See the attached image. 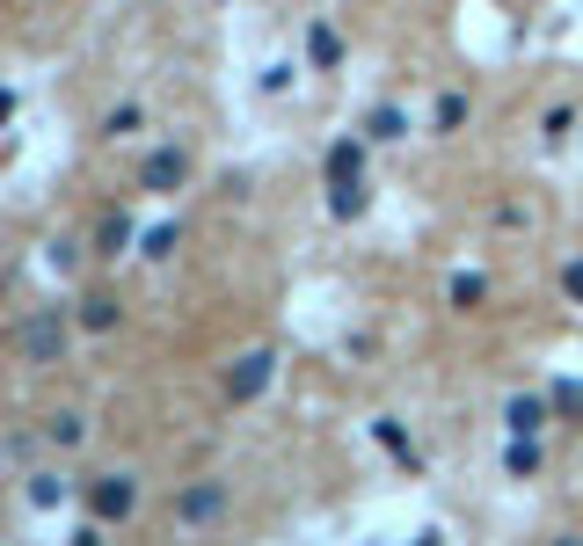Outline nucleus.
Here are the masks:
<instances>
[{"instance_id": "obj_1", "label": "nucleus", "mask_w": 583, "mask_h": 546, "mask_svg": "<svg viewBox=\"0 0 583 546\" xmlns=\"http://www.w3.org/2000/svg\"><path fill=\"white\" fill-rule=\"evenodd\" d=\"M190 183V153L183 146H161V153H146V167H139V190H153V197H175Z\"/></svg>"}, {"instance_id": "obj_2", "label": "nucleus", "mask_w": 583, "mask_h": 546, "mask_svg": "<svg viewBox=\"0 0 583 546\" xmlns=\"http://www.w3.org/2000/svg\"><path fill=\"white\" fill-rule=\"evenodd\" d=\"M132 502H139L132 474H96V488H88V518H96V524H110V518H132Z\"/></svg>"}, {"instance_id": "obj_3", "label": "nucleus", "mask_w": 583, "mask_h": 546, "mask_svg": "<svg viewBox=\"0 0 583 546\" xmlns=\"http://www.w3.org/2000/svg\"><path fill=\"white\" fill-rule=\"evenodd\" d=\"M219 510H226V488H219V481H197V488L175 496V518H183V524H212Z\"/></svg>"}, {"instance_id": "obj_4", "label": "nucleus", "mask_w": 583, "mask_h": 546, "mask_svg": "<svg viewBox=\"0 0 583 546\" xmlns=\"http://www.w3.org/2000/svg\"><path fill=\"white\" fill-rule=\"evenodd\" d=\"M59 343H66V313H59V307H45V313H37V321L23 328V350L37 357V364H45V357L59 350Z\"/></svg>"}, {"instance_id": "obj_5", "label": "nucleus", "mask_w": 583, "mask_h": 546, "mask_svg": "<svg viewBox=\"0 0 583 546\" xmlns=\"http://www.w3.org/2000/svg\"><path fill=\"white\" fill-rule=\"evenodd\" d=\"M263 386H270V350H248V357H241V372L226 380V394H234V401H256Z\"/></svg>"}, {"instance_id": "obj_6", "label": "nucleus", "mask_w": 583, "mask_h": 546, "mask_svg": "<svg viewBox=\"0 0 583 546\" xmlns=\"http://www.w3.org/2000/svg\"><path fill=\"white\" fill-rule=\"evenodd\" d=\"M358 167H364V146H358V139H343L336 153H328V183H358Z\"/></svg>"}, {"instance_id": "obj_7", "label": "nucleus", "mask_w": 583, "mask_h": 546, "mask_svg": "<svg viewBox=\"0 0 583 546\" xmlns=\"http://www.w3.org/2000/svg\"><path fill=\"white\" fill-rule=\"evenodd\" d=\"M539 423H547V401H533V394H518V401H510V430H518V437H533Z\"/></svg>"}, {"instance_id": "obj_8", "label": "nucleus", "mask_w": 583, "mask_h": 546, "mask_svg": "<svg viewBox=\"0 0 583 546\" xmlns=\"http://www.w3.org/2000/svg\"><path fill=\"white\" fill-rule=\"evenodd\" d=\"M124 240H132V219L110 212V219H102V234H96V256H124Z\"/></svg>"}, {"instance_id": "obj_9", "label": "nucleus", "mask_w": 583, "mask_h": 546, "mask_svg": "<svg viewBox=\"0 0 583 546\" xmlns=\"http://www.w3.org/2000/svg\"><path fill=\"white\" fill-rule=\"evenodd\" d=\"M110 321H117V307H110V299H80V328H110Z\"/></svg>"}, {"instance_id": "obj_10", "label": "nucleus", "mask_w": 583, "mask_h": 546, "mask_svg": "<svg viewBox=\"0 0 583 546\" xmlns=\"http://www.w3.org/2000/svg\"><path fill=\"white\" fill-rule=\"evenodd\" d=\"M401 124H409V117H401L394 102H387V110H372V139H401Z\"/></svg>"}, {"instance_id": "obj_11", "label": "nucleus", "mask_w": 583, "mask_h": 546, "mask_svg": "<svg viewBox=\"0 0 583 546\" xmlns=\"http://www.w3.org/2000/svg\"><path fill=\"white\" fill-rule=\"evenodd\" d=\"M29 496L51 510V502H66V481H59V474H37V488H29Z\"/></svg>"}, {"instance_id": "obj_12", "label": "nucleus", "mask_w": 583, "mask_h": 546, "mask_svg": "<svg viewBox=\"0 0 583 546\" xmlns=\"http://www.w3.org/2000/svg\"><path fill=\"white\" fill-rule=\"evenodd\" d=\"M80 437V415H51V445H73Z\"/></svg>"}, {"instance_id": "obj_13", "label": "nucleus", "mask_w": 583, "mask_h": 546, "mask_svg": "<svg viewBox=\"0 0 583 546\" xmlns=\"http://www.w3.org/2000/svg\"><path fill=\"white\" fill-rule=\"evenodd\" d=\"M569 291H576V299H583V262H576V270H569Z\"/></svg>"}]
</instances>
